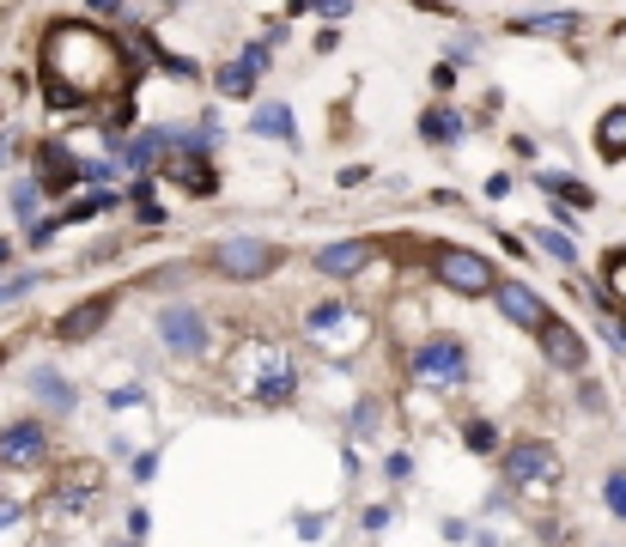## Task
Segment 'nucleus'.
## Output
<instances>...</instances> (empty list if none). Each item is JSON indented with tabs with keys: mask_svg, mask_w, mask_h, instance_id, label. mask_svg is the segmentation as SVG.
<instances>
[{
	"mask_svg": "<svg viewBox=\"0 0 626 547\" xmlns=\"http://www.w3.org/2000/svg\"><path fill=\"white\" fill-rule=\"evenodd\" d=\"M420 128H426V140H457V135H462V122H457V116H426Z\"/></svg>",
	"mask_w": 626,
	"mask_h": 547,
	"instance_id": "obj_23",
	"label": "nucleus"
},
{
	"mask_svg": "<svg viewBox=\"0 0 626 547\" xmlns=\"http://www.w3.org/2000/svg\"><path fill=\"white\" fill-rule=\"evenodd\" d=\"M13 213H18V219H37V189H31V182H18V195H13Z\"/></svg>",
	"mask_w": 626,
	"mask_h": 547,
	"instance_id": "obj_26",
	"label": "nucleus"
},
{
	"mask_svg": "<svg viewBox=\"0 0 626 547\" xmlns=\"http://www.w3.org/2000/svg\"><path fill=\"white\" fill-rule=\"evenodd\" d=\"M7 256H13V250H7V243H0V262H7Z\"/></svg>",
	"mask_w": 626,
	"mask_h": 547,
	"instance_id": "obj_29",
	"label": "nucleus"
},
{
	"mask_svg": "<svg viewBox=\"0 0 626 547\" xmlns=\"http://www.w3.org/2000/svg\"><path fill=\"white\" fill-rule=\"evenodd\" d=\"M292 383H298V371H292V359H280V353H268V371H261V378L250 383V395L274 408V402H286V395H292Z\"/></svg>",
	"mask_w": 626,
	"mask_h": 547,
	"instance_id": "obj_12",
	"label": "nucleus"
},
{
	"mask_svg": "<svg viewBox=\"0 0 626 547\" xmlns=\"http://www.w3.org/2000/svg\"><path fill=\"white\" fill-rule=\"evenodd\" d=\"M553 189V195H565V201H578V207H596V195L584 189V182H572V177H541Z\"/></svg>",
	"mask_w": 626,
	"mask_h": 547,
	"instance_id": "obj_21",
	"label": "nucleus"
},
{
	"mask_svg": "<svg viewBox=\"0 0 626 547\" xmlns=\"http://www.w3.org/2000/svg\"><path fill=\"white\" fill-rule=\"evenodd\" d=\"M371 262V243L366 238H347V243H322L317 250V268L329 274V280H353V274Z\"/></svg>",
	"mask_w": 626,
	"mask_h": 547,
	"instance_id": "obj_9",
	"label": "nucleus"
},
{
	"mask_svg": "<svg viewBox=\"0 0 626 547\" xmlns=\"http://www.w3.org/2000/svg\"><path fill=\"white\" fill-rule=\"evenodd\" d=\"M432 274H438L450 292H462V298H481V292L499 287V280H493V262H487V256H474V250H457V243L432 256Z\"/></svg>",
	"mask_w": 626,
	"mask_h": 547,
	"instance_id": "obj_2",
	"label": "nucleus"
},
{
	"mask_svg": "<svg viewBox=\"0 0 626 547\" xmlns=\"http://www.w3.org/2000/svg\"><path fill=\"white\" fill-rule=\"evenodd\" d=\"M261 67H268V49H244V55L231 61V67H219V91H226V98H250V91H256V79H261Z\"/></svg>",
	"mask_w": 626,
	"mask_h": 547,
	"instance_id": "obj_11",
	"label": "nucleus"
},
{
	"mask_svg": "<svg viewBox=\"0 0 626 547\" xmlns=\"http://www.w3.org/2000/svg\"><path fill=\"white\" fill-rule=\"evenodd\" d=\"M413 371L426 383H462L469 378V359H462V341H426L413 353Z\"/></svg>",
	"mask_w": 626,
	"mask_h": 547,
	"instance_id": "obj_5",
	"label": "nucleus"
},
{
	"mask_svg": "<svg viewBox=\"0 0 626 547\" xmlns=\"http://www.w3.org/2000/svg\"><path fill=\"white\" fill-rule=\"evenodd\" d=\"M292 13H322V18H347L353 0H292Z\"/></svg>",
	"mask_w": 626,
	"mask_h": 547,
	"instance_id": "obj_19",
	"label": "nucleus"
},
{
	"mask_svg": "<svg viewBox=\"0 0 626 547\" xmlns=\"http://www.w3.org/2000/svg\"><path fill=\"white\" fill-rule=\"evenodd\" d=\"M572 25H578L572 13H553V18H523L518 30H572Z\"/></svg>",
	"mask_w": 626,
	"mask_h": 547,
	"instance_id": "obj_25",
	"label": "nucleus"
},
{
	"mask_svg": "<svg viewBox=\"0 0 626 547\" xmlns=\"http://www.w3.org/2000/svg\"><path fill=\"white\" fill-rule=\"evenodd\" d=\"M596 147H602V158H626V110H609L596 122Z\"/></svg>",
	"mask_w": 626,
	"mask_h": 547,
	"instance_id": "obj_15",
	"label": "nucleus"
},
{
	"mask_svg": "<svg viewBox=\"0 0 626 547\" xmlns=\"http://www.w3.org/2000/svg\"><path fill=\"white\" fill-rule=\"evenodd\" d=\"M493 298H499V310H504L511 322H518V329H541V322H548L541 298H535V292L523 287V280H499V287H493Z\"/></svg>",
	"mask_w": 626,
	"mask_h": 547,
	"instance_id": "obj_8",
	"label": "nucleus"
},
{
	"mask_svg": "<svg viewBox=\"0 0 626 547\" xmlns=\"http://www.w3.org/2000/svg\"><path fill=\"white\" fill-rule=\"evenodd\" d=\"M535 243H541L553 262H572V256H578V250H572V238H560V231H535Z\"/></svg>",
	"mask_w": 626,
	"mask_h": 547,
	"instance_id": "obj_22",
	"label": "nucleus"
},
{
	"mask_svg": "<svg viewBox=\"0 0 626 547\" xmlns=\"http://www.w3.org/2000/svg\"><path fill=\"white\" fill-rule=\"evenodd\" d=\"M207 262H214L219 280H268L280 268V250L268 238H226Z\"/></svg>",
	"mask_w": 626,
	"mask_h": 547,
	"instance_id": "obj_1",
	"label": "nucleus"
},
{
	"mask_svg": "<svg viewBox=\"0 0 626 547\" xmlns=\"http://www.w3.org/2000/svg\"><path fill=\"white\" fill-rule=\"evenodd\" d=\"M553 469H560V462H553V444H541V438H523V444L504 450V474H511L518 486L553 481Z\"/></svg>",
	"mask_w": 626,
	"mask_h": 547,
	"instance_id": "obj_6",
	"label": "nucleus"
},
{
	"mask_svg": "<svg viewBox=\"0 0 626 547\" xmlns=\"http://www.w3.org/2000/svg\"><path fill=\"white\" fill-rule=\"evenodd\" d=\"M535 341H541V353H548V365H560V371H584V334L572 329V322L548 317L541 329H535Z\"/></svg>",
	"mask_w": 626,
	"mask_h": 547,
	"instance_id": "obj_7",
	"label": "nucleus"
},
{
	"mask_svg": "<svg viewBox=\"0 0 626 547\" xmlns=\"http://www.w3.org/2000/svg\"><path fill=\"white\" fill-rule=\"evenodd\" d=\"M104 322H110V298H86L67 317H55V341H92Z\"/></svg>",
	"mask_w": 626,
	"mask_h": 547,
	"instance_id": "obj_10",
	"label": "nucleus"
},
{
	"mask_svg": "<svg viewBox=\"0 0 626 547\" xmlns=\"http://www.w3.org/2000/svg\"><path fill=\"white\" fill-rule=\"evenodd\" d=\"M37 158H43V165H37V182H43V189H67V182L86 177V165H79L74 152H62V147H43Z\"/></svg>",
	"mask_w": 626,
	"mask_h": 547,
	"instance_id": "obj_13",
	"label": "nucleus"
},
{
	"mask_svg": "<svg viewBox=\"0 0 626 547\" xmlns=\"http://www.w3.org/2000/svg\"><path fill=\"white\" fill-rule=\"evenodd\" d=\"M170 147H183V135H170V128H158V135H140L135 147H128V165H153V158H165Z\"/></svg>",
	"mask_w": 626,
	"mask_h": 547,
	"instance_id": "obj_16",
	"label": "nucleus"
},
{
	"mask_svg": "<svg viewBox=\"0 0 626 547\" xmlns=\"http://www.w3.org/2000/svg\"><path fill=\"white\" fill-rule=\"evenodd\" d=\"M31 390L43 395V402H49L55 414H74V383H67L62 371H55V365H37V371H31Z\"/></svg>",
	"mask_w": 626,
	"mask_h": 547,
	"instance_id": "obj_14",
	"label": "nucleus"
},
{
	"mask_svg": "<svg viewBox=\"0 0 626 547\" xmlns=\"http://www.w3.org/2000/svg\"><path fill=\"white\" fill-rule=\"evenodd\" d=\"M37 287V280H31V274H18V280H13V287H0V304H7V298H25V292H31Z\"/></svg>",
	"mask_w": 626,
	"mask_h": 547,
	"instance_id": "obj_27",
	"label": "nucleus"
},
{
	"mask_svg": "<svg viewBox=\"0 0 626 547\" xmlns=\"http://www.w3.org/2000/svg\"><path fill=\"white\" fill-rule=\"evenodd\" d=\"M602 499H609V511L626 523V469H614L609 481H602Z\"/></svg>",
	"mask_w": 626,
	"mask_h": 547,
	"instance_id": "obj_20",
	"label": "nucleus"
},
{
	"mask_svg": "<svg viewBox=\"0 0 626 547\" xmlns=\"http://www.w3.org/2000/svg\"><path fill=\"white\" fill-rule=\"evenodd\" d=\"M469 444L474 450H499V432H493L487 420H469Z\"/></svg>",
	"mask_w": 626,
	"mask_h": 547,
	"instance_id": "obj_24",
	"label": "nucleus"
},
{
	"mask_svg": "<svg viewBox=\"0 0 626 547\" xmlns=\"http://www.w3.org/2000/svg\"><path fill=\"white\" fill-rule=\"evenodd\" d=\"M250 128H256V135H274V140H298V128H292L286 104H268V110H256V116H250Z\"/></svg>",
	"mask_w": 626,
	"mask_h": 547,
	"instance_id": "obj_17",
	"label": "nucleus"
},
{
	"mask_svg": "<svg viewBox=\"0 0 626 547\" xmlns=\"http://www.w3.org/2000/svg\"><path fill=\"white\" fill-rule=\"evenodd\" d=\"M329 322H341V304H322V310H310V329H329Z\"/></svg>",
	"mask_w": 626,
	"mask_h": 547,
	"instance_id": "obj_28",
	"label": "nucleus"
},
{
	"mask_svg": "<svg viewBox=\"0 0 626 547\" xmlns=\"http://www.w3.org/2000/svg\"><path fill=\"white\" fill-rule=\"evenodd\" d=\"M158 334H165V347L183 353V359L207 353V317H201L195 304H165V310H158Z\"/></svg>",
	"mask_w": 626,
	"mask_h": 547,
	"instance_id": "obj_3",
	"label": "nucleus"
},
{
	"mask_svg": "<svg viewBox=\"0 0 626 547\" xmlns=\"http://www.w3.org/2000/svg\"><path fill=\"white\" fill-rule=\"evenodd\" d=\"M43 456H49V432L37 420H13L0 432V462H7V469H37Z\"/></svg>",
	"mask_w": 626,
	"mask_h": 547,
	"instance_id": "obj_4",
	"label": "nucleus"
},
{
	"mask_svg": "<svg viewBox=\"0 0 626 547\" xmlns=\"http://www.w3.org/2000/svg\"><path fill=\"white\" fill-rule=\"evenodd\" d=\"M602 287H609L614 304H626V250H609V262H602Z\"/></svg>",
	"mask_w": 626,
	"mask_h": 547,
	"instance_id": "obj_18",
	"label": "nucleus"
}]
</instances>
